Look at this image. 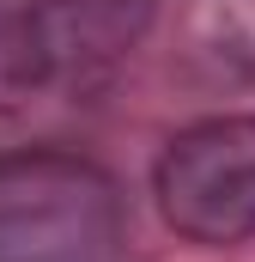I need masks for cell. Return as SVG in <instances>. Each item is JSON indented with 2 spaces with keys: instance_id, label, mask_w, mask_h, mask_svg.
<instances>
[{
  "instance_id": "6da1fadb",
  "label": "cell",
  "mask_w": 255,
  "mask_h": 262,
  "mask_svg": "<svg viewBox=\"0 0 255 262\" xmlns=\"http://www.w3.org/2000/svg\"><path fill=\"white\" fill-rule=\"evenodd\" d=\"M0 262H122V195L73 152L0 165Z\"/></svg>"
},
{
  "instance_id": "7a4b0ae2",
  "label": "cell",
  "mask_w": 255,
  "mask_h": 262,
  "mask_svg": "<svg viewBox=\"0 0 255 262\" xmlns=\"http://www.w3.org/2000/svg\"><path fill=\"white\" fill-rule=\"evenodd\" d=\"M152 201L176 238L231 250L255 238V116H207L170 134L152 165Z\"/></svg>"
},
{
  "instance_id": "3957f363",
  "label": "cell",
  "mask_w": 255,
  "mask_h": 262,
  "mask_svg": "<svg viewBox=\"0 0 255 262\" xmlns=\"http://www.w3.org/2000/svg\"><path fill=\"white\" fill-rule=\"evenodd\" d=\"M164 0H24L18 25L73 98H104L122 61L146 43Z\"/></svg>"
},
{
  "instance_id": "277c9868",
  "label": "cell",
  "mask_w": 255,
  "mask_h": 262,
  "mask_svg": "<svg viewBox=\"0 0 255 262\" xmlns=\"http://www.w3.org/2000/svg\"><path fill=\"white\" fill-rule=\"evenodd\" d=\"M85 110V98L67 92V79L37 55L18 18L0 25V165L24 152H55L61 128Z\"/></svg>"
},
{
  "instance_id": "5b68a950",
  "label": "cell",
  "mask_w": 255,
  "mask_h": 262,
  "mask_svg": "<svg viewBox=\"0 0 255 262\" xmlns=\"http://www.w3.org/2000/svg\"><path fill=\"white\" fill-rule=\"evenodd\" d=\"M176 49L200 85H255V0H183Z\"/></svg>"
}]
</instances>
